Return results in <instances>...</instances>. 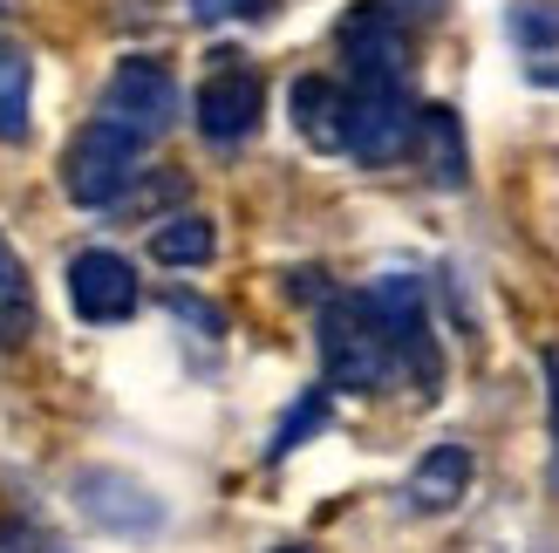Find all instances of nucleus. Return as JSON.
Returning <instances> with one entry per match:
<instances>
[{
  "label": "nucleus",
  "mask_w": 559,
  "mask_h": 553,
  "mask_svg": "<svg viewBox=\"0 0 559 553\" xmlns=\"http://www.w3.org/2000/svg\"><path fill=\"white\" fill-rule=\"evenodd\" d=\"M321 376H328V390H348V397H369L382 383H396V349H389L369 294L321 301Z\"/></svg>",
  "instance_id": "nucleus-1"
},
{
  "label": "nucleus",
  "mask_w": 559,
  "mask_h": 553,
  "mask_svg": "<svg viewBox=\"0 0 559 553\" xmlns=\"http://www.w3.org/2000/svg\"><path fill=\"white\" fill-rule=\"evenodd\" d=\"M369 294V308L382 321L389 349H396V376L416 383L424 397L443 390V349H437V328H430V301H424V281H409V273H382Z\"/></svg>",
  "instance_id": "nucleus-2"
},
{
  "label": "nucleus",
  "mask_w": 559,
  "mask_h": 553,
  "mask_svg": "<svg viewBox=\"0 0 559 553\" xmlns=\"http://www.w3.org/2000/svg\"><path fill=\"white\" fill-rule=\"evenodd\" d=\"M144 151H151V144H136L130 130L90 117V123L69 137V151H62V191H69L75 205H117L123 191L136 185V164H144Z\"/></svg>",
  "instance_id": "nucleus-3"
},
{
  "label": "nucleus",
  "mask_w": 559,
  "mask_h": 553,
  "mask_svg": "<svg viewBox=\"0 0 559 553\" xmlns=\"http://www.w3.org/2000/svg\"><path fill=\"white\" fill-rule=\"evenodd\" d=\"M96 117L130 130L136 144H157V137L178 123V82H171V69L151 62V55L117 62V75H109L103 96H96Z\"/></svg>",
  "instance_id": "nucleus-4"
},
{
  "label": "nucleus",
  "mask_w": 559,
  "mask_h": 553,
  "mask_svg": "<svg viewBox=\"0 0 559 553\" xmlns=\"http://www.w3.org/2000/svg\"><path fill=\"white\" fill-rule=\"evenodd\" d=\"M348 90H409V27L396 8H348L342 21Z\"/></svg>",
  "instance_id": "nucleus-5"
},
{
  "label": "nucleus",
  "mask_w": 559,
  "mask_h": 553,
  "mask_svg": "<svg viewBox=\"0 0 559 553\" xmlns=\"http://www.w3.org/2000/svg\"><path fill=\"white\" fill-rule=\"evenodd\" d=\"M260 103H266V82L260 69H246L239 55H218V69L199 82V96H191V117L212 144H246V137L260 130Z\"/></svg>",
  "instance_id": "nucleus-6"
},
{
  "label": "nucleus",
  "mask_w": 559,
  "mask_h": 553,
  "mask_svg": "<svg viewBox=\"0 0 559 553\" xmlns=\"http://www.w3.org/2000/svg\"><path fill=\"white\" fill-rule=\"evenodd\" d=\"M409 130H416L409 90H348V157L396 164V157H409Z\"/></svg>",
  "instance_id": "nucleus-7"
},
{
  "label": "nucleus",
  "mask_w": 559,
  "mask_h": 553,
  "mask_svg": "<svg viewBox=\"0 0 559 553\" xmlns=\"http://www.w3.org/2000/svg\"><path fill=\"white\" fill-rule=\"evenodd\" d=\"M69 301L82 321H130L136 315V267L109 246H90V254L69 260Z\"/></svg>",
  "instance_id": "nucleus-8"
},
{
  "label": "nucleus",
  "mask_w": 559,
  "mask_h": 553,
  "mask_svg": "<svg viewBox=\"0 0 559 553\" xmlns=\"http://www.w3.org/2000/svg\"><path fill=\"white\" fill-rule=\"evenodd\" d=\"M409 157L437 191H457L471 178V151H464V123L443 103H416V130H409Z\"/></svg>",
  "instance_id": "nucleus-9"
},
{
  "label": "nucleus",
  "mask_w": 559,
  "mask_h": 553,
  "mask_svg": "<svg viewBox=\"0 0 559 553\" xmlns=\"http://www.w3.org/2000/svg\"><path fill=\"white\" fill-rule=\"evenodd\" d=\"M287 109H294V130L307 137V151H348V90L334 75H300L287 90Z\"/></svg>",
  "instance_id": "nucleus-10"
},
{
  "label": "nucleus",
  "mask_w": 559,
  "mask_h": 553,
  "mask_svg": "<svg viewBox=\"0 0 559 553\" xmlns=\"http://www.w3.org/2000/svg\"><path fill=\"white\" fill-rule=\"evenodd\" d=\"M506 35H512V48H519L525 82L559 90V0H512Z\"/></svg>",
  "instance_id": "nucleus-11"
},
{
  "label": "nucleus",
  "mask_w": 559,
  "mask_h": 553,
  "mask_svg": "<svg viewBox=\"0 0 559 553\" xmlns=\"http://www.w3.org/2000/svg\"><path fill=\"white\" fill-rule=\"evenodd\" d=\"M464 492H471V451L464 445H430L424 458H416L403 499H409V513H430L437 519V513H451Z\"/></svg>",
  "instance_id": "nucleus-12"
},
{
  "label": "nucleus",
  "mask_w": 559,
  "mask_h": 553,
  "mask_svg": "<svg viewBox=\"0 0 559 553\" xmlns=\"http://www.w3.org/2000/svg\"><path fill=\"white\" fill-rule=\"evenodd\" d=\"M27 328H35V287H27V267L0 233V349L27 342Z\"/></svg>",
  "instance_id": "nucleus-13"
},
{
  "label": "nucleus",
  "mask_w": 559,
  "mask_h": 553,
  "mask_svg": "<svg viewBox=\"0 0 559 553\" xmlns=\"http://www.w3.org/2000/svg\"><path fill=\"white\" fill-rule=\"evenodd\" d=\"M151 254L164 267H205L218 254V233H212L205 212H178V219H164V226L151 233Z\"/></svg>",
  "instance_id": "nucleus-14"
},
{
  "label": "nucleus",
  "mask_w": 559,
  "mask_h": 553,
  "mask_svg": "<svg viewBox=\"0 0 559 553\" xmlns=\"http://www.w3.org/2000/svg\"><path fill=\"white\" fill-rule=\"evenodd\" d=\"M27 90H35V69L14 42H0V144H21L27 137Z\"/></svg>",
  "instance_id": "nucleus-15"
},
{
  "label": "nucleus",
  "mask_w": 559,
  "mask_h": 553,
  "mask_svg": "<svg viewBox=\"0 0 559 553\" xmlns=\"http://www.w3.org/2000/svg\"><path fill=\"white\" fill-rule=\"evenodd\" d=\"M321 417H328V390H307V397H300V410H294V417L280 424V431H273V458H287L307 431H321Z\"/></svg>",
  "instance_id": "nucleus-16"
},
{
  "label": "nucleus",
  "mask_w": 559,
  "mask_h": 553,
  "mask_svg": "<svg viewBox=\"0 0 559 553\" xmlns=\"http://www.w3.org/2000/svg\"><path fill=\"white\" fill-rule=\"evenodd\" d=\"M280 0H191L199 21H266Z\"/></svg>",
  "instance_id": "nucleus-17"
},
{
  "label": "nucleus",
  "mask_w": 559,
  "mask_h": 553,
  "mask_svg": "<svg viewBox=\"0 0 559 553\" xmlns=\"http://www.w3.org/2000/svg\"><path fill=\"white\" fill-rule=\"evenodd\" d=\"M0 553H55L41 533H27V527H0Z\"/></svg>",
  "instance_id": "nucleus-18"
},
{
  "label": "nucleus",
  "mask_w": 559,
  "mask_h": 553,
  "mask_svg": "<svg viewBox=\"0 0 559 553\" xmlns=\"http://www.w3.org/2000/svg\"><path fill=\"white\" fill-rule=\"evenodd\" d=\"M546 376H552V492H559V355H546Z\"/></svg>",
  "instance_id": "nucleus-19"
},
{
  "label": "nucleus",
  "mask_w": 559,
  "mask_h": 553,
  "mask_svg": "<svg viewBox=\"0 0 559 553\" xmlns=\"http://www.w3.org/2000/svg\"><path fill=\"white\" fill-rule=\"evenodd\" d=\"M403 8H416V14H437V8H443V0H403Z\"/></svg>",
  "instance_id": "nucleus-20"
},
{
  "label": "nucleus",
  "mask_w": 559,
  "mask_h": 553,
  "mask_svg": "<svg viewBox=\"0 0 559 553\" xmlns=\"http://www.w3.org/2000/svg\"><path fill=\"white\" fill-rule=\"evenodd\" d=\"M280 553H300V546H280Z\"/></svg>",
  "instance_id": "nucleus-21"
}]
</instances>
